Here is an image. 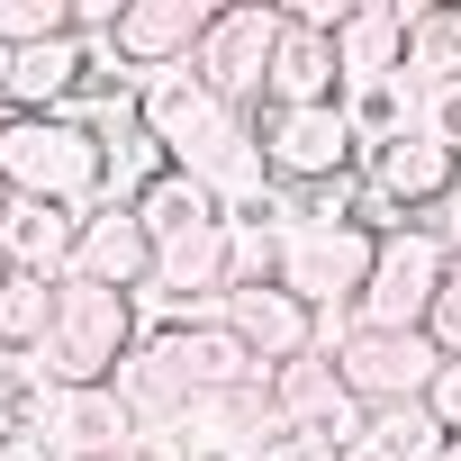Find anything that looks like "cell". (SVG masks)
<instances>
[{"label": "cell", "instance_id": "cell-1", "mask_svg": "<svg viewBox=\"0 0 461 461\" xmlns=\"http://www.w3.org/2000/svg\"><path fill=\"white\" fill-rule=\"evenodd\" d=\"M0 181H10V199L91 217L109 190V145L82 118H0Z\"/></svg>", "mask_w": 461, "mask_h": 461}, {"label": "cell", "instance_id": "cell-2", "mask_svg": "<svg viewBox=\"0 0 461 461\" xmlns=\"http://www.w3.org/2000/svg\"><path fill=\"white\" fill-rule=\"evenodd\" d=\"M136 335H145V317H136V299L127 290H91V281H64L55 290V335L28 353L55 389H109L118 380V362L136 353Z\"/></svg>", "mask_w": 461, "mask_h": 461}, {"label": "cell", "instance_id": "cell-3", "mask_svg": "<svg viewBox=\"0 0 461 461\" xmlns=\"http://www.w3.org/2000/svg\"><path fill=\"white\" fill-rule=\"evenodd\" d=\"M380 236H362L353 217H290L281 226V290L299 308H353L371 290Z\"/></svg>", "mask_w": 461, "mask_h": 461}, {"label": "cell", "instance_id": "cell-4", "mask_svg": "<svg viewBox=\"0 0 461 461\" xmlns=\"http://www.w3.org/2000/svg\"><path fill=\"white\" fill-rule=\"evenodd\" d=\"M443 272H452V245L434 236L425 217H416V226H398V236H380L371 290L353 299V308H362V326H380V335H416V326L434 317V299H443Z\"/></svg>", "mask_w": 461, "mask_h": 461}, {"label": "cell", "instance_id": "cell-5", "mask_svg": "<svg viewBox=\"0 0 461 461\" xmlns=\"http://www.w3.org/2000/svg\"><path fill=\"white\" fill-rule=\"evenodd\" d=\"M281 37H290V10H272V0H236V10H217V28H208V46L190 55V73H199L226 109L263 118V73H272Z\"/></svg>", "mask_w": 461, "mask_h": 461}, {"label": "cell", "instance_id": "cell-6", "mask_svg": "<svg viewBox=\"0 0 461 461\" xmlns=\"http://www.w3.org/2000/svg\"><path fill=\"white\" fill-rule=\"evenodd\" d=\"M136 127L172 154V172H190V163H208L226 136L245 127V109H226L190 64H172V73H145V82H136Z\"/></svg>", "mask_w": 461, "mask_h": 461}, {"label": "cell", "instance_id": "cell-7", "mask_svg": "<svg viewBox=\"0 0 461 461\" xmlns=\"http://www.w3.org/2000/svg\"><path fill=\"white\" fill-rule=\"evenodd\" d=\"M281 443V416H272V389L245 380V389H199L181 416H172V452L181 461H263Z\"/></svg>", "mask_w": 461, "mask_h": 461}, {"label": "cell", "instance_id": "cell-8", "mask_svg": "<svg viewBox=\"0 0 461 461\" xmlns=\"http://www.w3.org/2000/svg\"><path fill=\"white\" fill-rule=\"evenodd\" d=\"M254 136H263V163H272L281 190H326V181L353 172V127H344L335 100L326 109H263Z\"/></svg>", "mask_w": 461, "mask_h": 461}, {"label": "cell", "instance_id": "cell-9", "mask_svg": "<svg viewBox=\"0 0 461 461\" xmlns=\"http://www.w3.org/2000/svg\"><path fill=\"white\" fill-rule=\"evenodd\" d=\"M335 371H344V389H353L362 407H398V398H425V389H434L443 353H434L425 326H416V335H380V326H362V335L335 353Z\"/></svg>", "mask_w": 461, "mask_h": 461}, {"label": "cell", "instance_id": "cell-10", "mask_svg": "<svg viewBox=\"0 0 461 461\" xmlns=\"http://www.w3.org/2000/svg\"><path fill=\"white\" fill-rule=\"evenodd\" d=\"M208 28H217L208 0H127L118 28H109V46H118L127 73H172V64H190L208 46Z\"/></svg>", "mask_w": 461, "mask_h": 461}, {"label": "cell", "instance_id": "cell-11", "mask_svg": "<svg viewBox=\"0 0 461 461\" xmlns=\"http://www.w3.org/2000/svg\"><path fill=\"white\" fill-rule=\"evenodd\" d=\"M73 281H91V290H127V299H145V281H154V236L136 226V208H118V199H100L91 217H82V254H73Z\"/></svg>", "mask_w": 461, "mask_h": 461}, {"label": "cell", "instance_id": "cell-12", "mask_svg": "<svg viewBox=\"0 0 461 461\" xmlns=\"http://www.w3.org/2000/svg\"><path fill=\"white\" fill-rule=\"evenodd\" d=\"M226 335H236L254 362H263V380L281 371V362H299V353H317V308H299L290 290H226Z\"/></svg>", "mask_w": 461, "mask_h": 461}, {"label": "cell", "instance_id": "cell-13", "mask_svg": "<svg viewBox=\"0 0 461 461\" xmlns=\"http://www.w3.org/2000/svg\"><path fill=\"white\" fill-rule=\"evenodd\" d=\"M145 425H136V407L118 398V389H55V407H46V425H37V443L55 452V461H91V452H127Z\"/></svg>", "mask_w": 461, "mask_h": 461}, {"label": "cell", "instance_id": "cell-14", "mask_svg": "<svg viewBox=\"0 0 461 461\" xmlns=\"http://www.w3.org/2000/svg\"><path fill=\"white\" fill-rule=\"evenodd\" d=\"M362 181H371V199H389L398 217H425V208H443V199L461 190V163L416 127V136H398L389 154H371V163H362Z\"/></svg>", "mask_w": 461, "mask_h": 461}, {"label": "cell", "instance_id": "cell-15", "mask_svg": "<svg viewBox=\"0 0 461 461\" xmlns=\"http://www.w3.org/2000/svg\"><path fill=\"white\" fill-rule=\"evenodd\" d=\"M416 10H425V0H353V19L335 28V73H344V91L407 73V28H416Z\"/></svg>", "mask_w": 461, "mask_h": 461}, {"label": "cell", "instance_id": "cell-16", "mask_svg": "<svg viewBox=\"0 0 461 461\" xmlns=\"http://www.w3.org/2000/svg\"><path fill=\"white\" fill-rule=\"evenodd\" d=\"M73 254H82V217H73V208H37V199L10 208V236H0V263H10V272L64 290V281H73Z\"/></svg>", "mask_w": 461, "mask_h": 461}, {"label": "cell", "instance_id": "cell-17", "mask_svg": "<svg viewBox=\"0 0 461 461\" xmlns=\"http://www.w3.org/2000/svg\"><path fill=\"white\" fill-rule=\"evenodd\" d=\"M326 100H344L335 37L290 28V37H281V55H272V73H263V109H326Z\"/></svg>", "mask_w": 461, "mask_h": 461}, {"label": "cell", "instance_id": "cell-18", "mask_svg": "<svg viewBox=\"0 0 461 461\" xmlns=\"http://www.w3.org/2000/svg\"><path fill=\"white\" fill-rule=\"evenodd\" d=\"M335 109H344V127H353V154L371 163V154H389L398 136H416V118H425V91H416L407 73H389V82H353Z\"/></svg>", "mask_w": 461, "mask_h": 461}, {"label": "cell", "instance_id": "cell-19", "mask_svg": "<svg viewBox=\"0 0 461 461\" xmlns=\"http://www.w3.org/2000/svg\"><path fill=\"white\" fill-rule=\"evenodd\" d=\"M443 416L425 407V398H398V407H371V425H362V452L353 461H443Z\"/></svg>", "mask_w": 461, "mask_h": 461}, {"label": "cell", "instance_id": "cell-20", "mask_svg": "<svg viewBox=\"0 0 461 461\" xmlns=\"http://www.w3.org/2000/svg\"><path fill=\"white\" fill-rule=\"evenodd\" d=\"M136 226H145L154 245H172V236H199V226H226V217H217V199H208L190 172H163V181L136 199Z\"/></svg>", "mask_w": 461, "mask_h": 461}, {"label": "cell", "instance_id": "cell-21", "mask_svg": "<svg viewBox=\"0 0 461 461\" xmlns=\"http://www.w3.org/2000/svg\"><path fill=\"white\" fill-rule=\"evenodd\" d=\"M407 82H416V91L461 82V10H452V0L416 10V28H407Z\"/></svg>", "mask_w": 461, "mask_h": 461}, {"label": "cell", "instance_id": "cell-22", "mask_svg": "<svg viewBox=\"0 0 461 461\" xmlns=\"http://www.w3.org/2000/svg\"><path fill=\"white\" fill-rule=\"evenodd\" d=\"M226 290H281V217H226Z\"/></svg>", "mask_w": 461, "mask_h": 461}, {"label": "cell", "instance_id": "cell-23", "mask_svg": "<svg viewBox=\"0 0 461 461\" xmlns=\"http://www.w3.org/2000/svg\"><path fill=\"white\" fill-rule=\"evenodd\" d=\"M55 335V281H28V272H10L0 281V353H37Z\"/></svg>", "mask_w": 461, "mask_h": 461}, {"label": "cell", "instance_id": "cell-24", "mask_svg": "<svg viewBox=\"0 0 461 461\" xmlns=\"http://www.w3.org/2000/svg\"><path fill=\"white\" fill-rule=\"evenodd\" d=\"M55 37H73V10H64V0H0V46H10V55L55 46Z\"/></svg>", "mask_w": 461, "mask_h": 461}, {"label": "cell", "instance_id": "cell-25", "mask_svg": "<svg viewBox=\"0 0 461 461\" xmlns=\"http://www.w3.org/2000/svg\"><path fill=\"white\" fill-rule=\"evenodd\" d=\"M425 335H434V353H443V362H461V254H452V272H443V299H434Z\"/></svg>", "mask_w": 461, "mask_h": 461}, {"label": "cell", "instance_id": "cell-26", "mask_svg": "<svg viewBox=\"0 0 461 461\" xmlns=\"http://www.w3.org/2000/svg\"><path fill=\"white\" fill-rule=\"evenodd\" d=\"M416 127H425V136H434V145H443V154L461 163V82H443V91H425V118H416Z\"/></svg>", "mask_w": 461, "mask_h": 461}, {"label": "cell", "instance_id": "cell-27", "mask_svg": "<svg viewBox=\"0 0 461 461\" xmlns=\"http://www.w3.org/2000/svg\"><path fill=\"white\" fill-rule=\"evenodd\" d=\"M425 407L443 416V434H461V362H443V371H434V389H425Z\"/></svg>", "mask_w": 461, "mask_h": 461}, {"label": "cell", "instance_id": "cell-28", "mask_svg": "<svg viewBox=\"0 0 461 461\" xmlns=\"http://www.w3.org/2000/svg\"><path fill=\"white\" fill-rule=\"evenodd\" d=\"M263 461H344V443H326V434H281Z\"/></svg>", "mask_w": 461, "mask_h": 461}, {"label": "cell", "instance_id": "cell-29", "mask_svg": "<svg viewBox=\"0 0 461 461\" xmlns=\"http://www.w3.org/2000/svg\"><path fill=\"white\" fill-rule=\"evenodd\" d=\"M0 461H55V452H46L37 434H0Z\"/></svg>", "mask_w": 461, "mask_h": 461}, {"label": "cell", "instance_id": "cell-30", "mask_svg": "<svg viewBox=\"0 0 461 461\" xmlns=\"http://www.w3.org/2000/svg\"><path fill=\"white\" fill-rule=\"evenodd\" d=\"M91 461H145V434H136V443H127V452H91Z\"/></svg>", "mask_w": 461, "mask_h": 461}, {"label": "cell", "instance_id": "cell-31", "mask_svg": "<svg viewBox=\"0 0 461 461\" xmlns=\"http://www.w3.org/2000/svg\"><path fill=\"white\" fill-rule=\"evenodd\" d=\"M10 73H19V55H10V46H0V100H10Z\"/></svg>", "mask_w": 461, "mask_h": 461}, {"label": "cell", "instance_id": "cell-32", "mask_svg": "<svg viewBox=\"0 0 461 461\" xmlns=\"http://www.w3.org/2000/svg\"><path fill=\"white\" fill-rule=\"evenodd\" d=\"M10 208H19V199H10V181H0V236H10Z\"/></svg>", "mask_w": 461, "mask_h": 461}, {"label": "cell", "instance_id": "cell-33", "mask_svg": "<svg viewBox=\"0 0 461 461\" xmlns=\"http://www.w3.org/2000/svg\"><path fill=\"white\" fill-rule=\"evenodd\" d=\"M443 461H461V434H452V443H443Z\"/></svg>", "mask_w": 461, "mask_h": 461}, {"label": "cell", "instance_id": "cell-34", "mask_svg": "<svg viewBox=\"0 0 461 461\" xmlns=\"http://www.w3.org/2000/svg\"><path fill=\"white\" fill-rule=\"evenodd\" d=\"M0 281H10V263H0Z\"/></svg>", "mask_w": 461, "mask_h": 461}]
</instances>
